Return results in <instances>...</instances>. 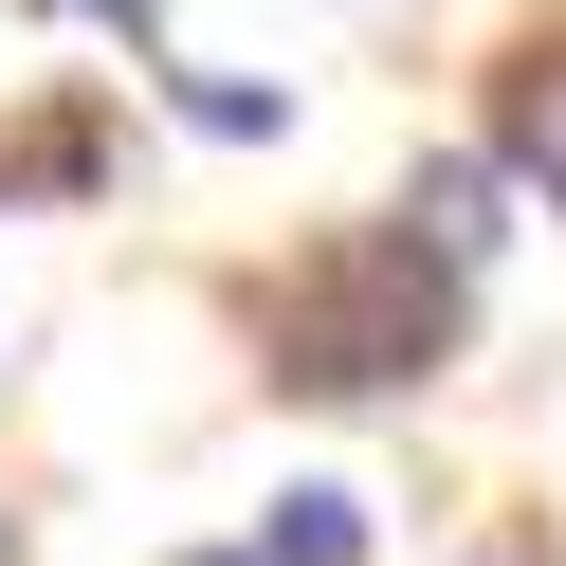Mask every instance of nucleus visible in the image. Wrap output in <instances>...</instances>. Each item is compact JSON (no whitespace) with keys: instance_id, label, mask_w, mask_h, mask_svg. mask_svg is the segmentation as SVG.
<instances>
[{"instance_id":"obj_1","label":"nucleus","mask_w":566,"mask_h":566,"mask_svg":"<svg viewBox=\"0 0 566 566\" xmlns=\"http://www.w3.org/2000/svg\"><path fill=\"white\" fill-rule=\"evenodd\" d=\"M457 347V256L420 220L384 238H329V256L274 274V384H311V402H366V384H420Z\"/></svg>"},{"instance_id":"obj_2","label":"nucleus","mask_w":566,"mask_h":566,"mask_svg":"<svg viewBox=\"0 0 566 566\" xmlns=\"http://www.w3.org/2000/svg\"><path fill=\"white\" fill-rule=\"evenodd\" d=\"M493 165L566 201V38H530V55H512V92H493Z\"/></svg>"},{"instance_id":"obj_3","label":"nucleus","mask_w":566,"mask_h":566,"mask_svg":"<svg viewBox=\"0 0 566 566\" xmlns=\"http://www.w3.org/2000/svg\"><path fill=\"white\" fill-rule=\"evenodd\" d=\"M402 220L439 238V256H475V238H493V165H475V147H439V165H420V201H402Z\"/></svg>"},{"instance_id":"obj_4","label":"nucleus","mask_w":566,"mask_h":566,"mask_svg":"<svg viewBox=\"0 0 566 566\" xmlns=\"http://www.w3.org/2000/svg\"><path fill=\"white\" fill-rule=\"evenodd\" d=\"M347 548H366L347 493H274V530H256V566H347Z\"/></svg>"},{"instance_id":"obj_5","label":"nucleus","mask_w":566,"mask_h":566,"mask_svg":"<svg viewBox=\"0 0 566 566\" xmlns=\"http://www.w3.org/2000/svg\"><path fill=\"white\" fill-rule=\"evenodd\" d=\"M184 128H220V147H274V128H293V92H256V74H184Z\"/></svg>"},{"instance_id":"obj_6","label":"nucleus","mask_w":566,"mask_h":566,"mask_svg":"<svg viewBox=\"0 0 566 566\" xmlns=\"http://www.w3.org/2000/svg\"><path fill=\"white\" fill-rule=\"evenodd\" d=\"M220 566H256V548H220Z\"/></svg>"},{"instance_id":"obj_7","label":"nucleus","mask_w":566,"mask_h":566,"mask_svg":"<svg viewBox=\"0 0 566 566\" xmlns=\"http://www.w3.org/2000/svg\"><path fill=\"white\" fill-rule=\"evenodd\" d=\"M0 566H19V548H0Z\"/></svg>"}]
</instances>
